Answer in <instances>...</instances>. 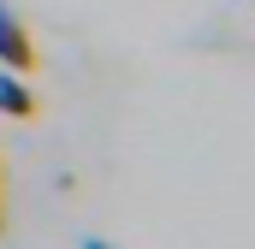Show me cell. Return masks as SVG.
<instances>
[{
  "instance_id": "3",
  "label": "cell",
  "mask_w": 255,
  "mask_h": 249,
  "mask_svg": "<svg viewBox=\"0 0 255 249\" xmlns=\"http://www.w3.org/2000/svg\"><path fill=\"white\" fill-rule=\"evenodd\" d=\"M0 226H6V166H0Z\"/></svg>"
},
{
  "instance_id": "1",
  "label": "cell",
  "mask_w": 255,
  "mask_h": 249,
  "mask_svg": "<svg viewBox=\"0 0 255 249\" xmlns=\"http://www.w3.org/2000/svg\"><path fill=\"white\" fill-rule=\"evenodd\" d=\"M0 65L6 71H18V77H30L36 65H42V54H36V42H30V30H24V18L0 0Z\"/></svg>"
},
{
  "instance_id": "4",
  "label": "cell",
  "mask_w": 255,
  "mask_h": 249,
  "mask_svg": "<svg viewBox=\"0 0 255 249\" xmlns=\"http://www.w3.org/2000/svg\"><path fill=\"white\" fill-rule=\"evenodd\" d=\"M83 249H113V244H101V238H89V244H83Z\"/></svg>"
},
{
  "instance_id": "2",
  "label": "cell",
  "mask_w": 255,
  "mask_h": 249,
  "mask_svg": "<svg viewBox=\"0 0 255 249\" xmlns=\"http://www.w3.org/2000/svg\"><path fill=\"white\" fill-rule=\"evenodd\" d=\"M0 113H12V119H36V113H42V101L18 83V71H12V77L0 71Z\"/></svg>"
}]
</instances>
